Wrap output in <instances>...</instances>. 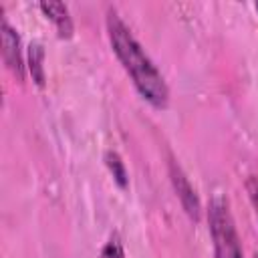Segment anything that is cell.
Masks as SVG:
<instances>
[{"label":"cell","mask_w":258,"mask_h":258,"mask_svg":"<svg viewBox=\"0 0 258 258\" xmlns=\"http://www.w3.org/2000/svg\"><path fill=\"white\" fill-rule=\"evenodd\" d=\"M169 177H171L173 189H175V194H177V198H179V202H181L185 214H187L194 222H198V220H200V212H202L200 198H198L196 189L191 187L189 179L185 177V173L181 171V167H179L173 159L169 161Z\"/></svg>","instance_id":"obj_3"},{"label":"cell","mask_w":258,"mask_h":258,"mask_svg":"<svg viewBox=\"0 0 258 258\" xmlns=\"http://www.w3.org/2000/svg\"><path fill=\"white\" fill-rule=\"evenodd\" d=\"M99 258H125V252H123V244L119 240V236H111L109 242L103 246L101 250V256Z\"/></svg>","instance_id":"obj_8"},{"label":"cell","mask_w":258,"mask_h":258,"mask_svg":"<svg viewBox=\"0 0 258 258\" xmlns=\"http://www.w3.org/2000/svg\"><path fill=\"white\" fill-rule=\"evenodd\" d=\"M256 10H258V4H256Z\"/></svg>","instance_id":"obj_11"},{"label":"cell","mask_w":258,"mask_h":258,"mask_svg":"<svg viewBox=\"0 0 258 258\" xmlns=\"http://www.w3.org/2000/svg\"><path fill=\"white\" fill-rule=\"evenodd\" d=\"M44 52H42V46L38 42H32L28 46V69H30V75H32V81L42 89L44 87Z\"/></svg>","instance_id":"obj_6"},{"label":"cell","mask_w":258,"mask_h":258,"mask_svg":"<svg viewBox=\"0 0 258 258\" xmlns=\"http://www.w3.org/2000/svg\"><path fill=\"white\" fill-rule=\"evenodd\" d=\"M107 34L113 52L117 54L119 62L131 77L135 89L139 95L155 109H165L169 103V89L161 77V73L155 69L151 58L145 54L141 44L135 40L131 30L125 26V22L119 18V14L109 8L107 12Z\"/></svg>","instance_id":"obj_1"},{"label":"cell","mask_w":258,"mask_h":258,"mask_svg":"<svg viewBox=\"0 0 258 258\" xmlns=\"http://www.w3.org/2000/svg\"><path fill=\"white\" fill-rule=\"evenodd\" d=\"M105 163H107V167H109L113 179L117 181V185H119V187H127V183H129V179H127V169H125V163H123V159L119 157V153L107 151V153H105Z\"/></svg>","instance_id":"obj_7"},{"label":"cell","mask_w":258,"mask_h":258,"mask_svg":"<svg viewBox=\"0 0 258 258\" xmlns=\"http://www.w3.org/2000/svg\"><path fill=\"white\" fill-rule=\"evenodd\" d=\"M254 258H258V252H256V254H254Z\"/></svg>","instance_id":"obj_10"},{"label":"cell","mask_w":258,"mask_h":258,"mask_svg":"<svg viewBox=\"0 0 258 258\" xmlns=\"http://www.w3.org/2000/svg\"><path fill=\"white\" fill-rule=\"evenodd\" d=\"M210 234L214 240V256L216 258H244L240 238L236 232L234 218L230 214L228 202L224 198H214L208 208Z\"/></svg>","instance_id":"obj_2"},{"label":"cell","mask_w":258,"mask_h":258,"mask_svg":"<svg viewBox=\"0 0 258 258\" xmlns=\"http://www.w3.org/2000/svg\"><path fill=\"white\" fill-rule=\"evenodd\" d=\"M2 58L6 67L12 71V75L22 81L24 79V62H22V52H20V38L16 30L2 18Z\"/></svg>","instance_id":"obj_4"},{"label":"cell","mask_w":258,"mask_h":258,"mask_svg":"<svg viewBox=\"0 0 258 258\" xmlns=\"http://www.w3.org/2000/svg\"><path fill=\"white\" fill-rule=\"evenodd\" d=\"M246 191H248V198H250V202H252V206L258 214V177L250 175L246 179Z\"/></svg>","instance_id":"obj_9"},{"label":"cell","mask_w":258,"mask_h":258,"mask_svg":"<svg viewBox=\"0 0 258 258\" xmlns=\"http://www.w3.org/2000/svg\"><path fill=\"white\" fill-rule=\"evenodd\" d=\"M40 10L46 14L48 20L54 22L56 32H58L60 38H71L73 36V20H71L67 4H62V2H40Z\"/></svg>","instance_id":"obj_5"}]
</instances>
